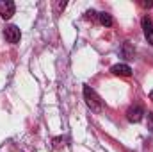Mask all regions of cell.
<instances>
[{
	"label": "cell",
	"mask_w": 153,
	"mask_h": 152,
	"mask_svg": "<svg viewBox=\"0 0 153 152\" xmlns=\"http://www.w3.org/2000/svg\"><path fill=\"white\" fill-rule=\"evenodd\" d=\"M84 99H85V104L89 106L91 111H94V113H102V111L105 109L103 100H102V99L96 95V91L91 90L89 86H84Z\"/></svg>",
	"instance_id": "6da1fadb"
},
{
	"label": "cell",
	"mask_w": 153,
	"mask_h": 152,
	"mask_svg": "<svg viewBox=\"0 0 153 152\" xmlns=\"http://www.w3.org/2000/svg\"><path fill=\"white\" fill-rule=\"evenodd\" d=\"M153 4L152 2H143V7H152Z\"/></svg>",
	"instance_id": "9c48e42d"
},
{
	"label": "cell",
	"mask_w": 153,
	"mask_h": 152,
	"mask_svg": "<svg viewBox=\"0 0 153 152\" xmlns=\"http://www.w3.org/2000/svg\"><path fill=\"white\" fill-rule=\"evenodd\" d=\"M143 31H144L146 39L153 45V23H152L150 18H143Z\"/></svg>",
	"instance_id": "8992f818"
},
{
	"label": "cell",
	"mask_w": 153,
	"mask_h": 152,
	"mask_svg": "<svg viewBox=\"0 0 153 152\" xmlns=\"http://www.w3.org/2000/svg\"><path fill=\"white\" fill-rule=\"evenodd\" d=\"M148 127H150V129L153 131V113L148 114Z\"/></svg>",
	"instance_id": "ba28073f"
},
{
	"label": "cell",
	"mask_w": 153,
	"mask_h": 152,
	"mask_svg": "<svg viewBox=\"0 0 153 152\" xmlns=\"http://www.w3.org/2000/svg\"><path fill=\"white\" fill-rule=\"evenodd\" d=\"M150 99L153 100V91H150Z\"/></svg>",
	"instance_id": "30bf717a"
},
{
	"label": "cell",
	"mask_w": 153,
	"mask_h": 152,
	"mask_svg": "<svg viewBox=\"0 0 153 152\" xmlns=\"http://www.w3.org/2000/svg\"><path fill=\"white\" fill-rule=\"evenodd\" d=\"M14 11H16L14 2H11V0H2V2H0V16H2L4 20H9V18L14 14Z\"/></svg>",
	"instance_id": "3957f363"
},
{
	"label": "cell",
	"mask_w": 153,
	"mask_h": 152,
	"mask_svg": "<svg viewBox=\"0 0 153 152\" xmlns=\"http://www.w3.org/2000/svg\"><path fill=\"white\" fill-rule=\"evenodd\" d=\"M111 72L114 74V75H117V77H130L132 75V68L128 66V65H114L112 68H111Z\"/></svg>",
	"instance_id": "5b68a950"
},
{
	"label": "cell",
	"mask_w": 153,
	"mask_h": 152,
	"mask_svg": "<svg viewBox=\"0 0 153 152\" xmlns=\"http://www.w3.org/2000/svg\"><path fill=\"white\" fill-rule=\"evenodd\" d=\"M98 20L105 27H112V23H114V20H112V16L109 13H98Z\"/></svg>",
	"instance_id": "52a82bcc"
},
{
	"label": "cell",
	"mask_w": 153,
	"mask_h": 152,
	"mask_svg": "<svg viewBox=\"0 0 153 152\" xmlns=\"http://www.w3.org/2000/svg\"><path fill=\"white\" fill-rule=\"evenodd\" d=\"M4 38L7 43H18L20 38H22V32H20V29L16 27V25H7L5 29H4Z\"/></svg>",
	"instance_id": "7a4b0ae2"
},
{
	"label": "cell",
	"mask_w": 153,
	"mask_h": 152,
	"mask_svg": "<svg viewBox=\"0 0 153 152\" xmlns=\"http://www.w3.org/2000/svg\"><path fill=\"white\" fill-rule=\"evenodd\" d=\"M143 116H144V111H143L141 106H132V108H128V111H126V120L132 122V123L141 122Z\"/></svg>",
	"instance_id": "277c9868"
}]
</instances>
